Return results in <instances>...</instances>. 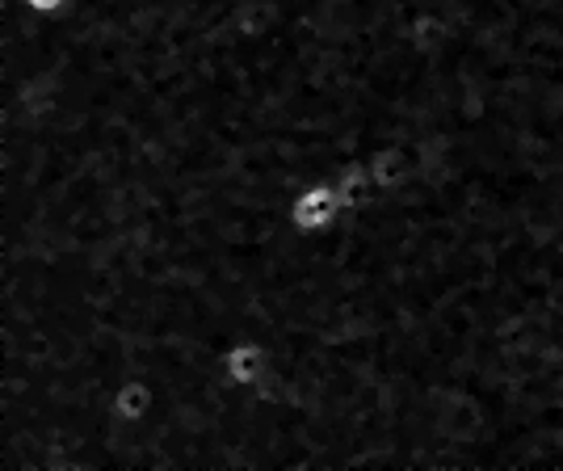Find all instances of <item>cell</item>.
Returning a JSON list of instances; mask_svg holds the SVG:
<instances>
[{"label":"cell","instance_id":"5b68a950","mask_svg":"<svg viewBox=\"0 0 563 471\" xmlns=\"http://www.w3.org/2000/svg\"><path fill=\"white\" fill-rule=\"evenodd\" d=\"M4 4H13V9H22L30 18H55V13H64L71 0H4Z\"/></svg>","mask_w":563,"mask_h":471},{"label":"cell","instance_id":"277c9868","mask_svg":"<svg viewBox=\"0 0 563 471\" xmlns=\"http://www.w3.org/2000/svg\"><path fill=\"white\" fill-rule=\"evenodd\" d=\"M332 177H336V189H341V198H345V215L366 211V207L375 202V182H371L366 161H353V165H345L341 173H332Z\"/></svg>","mask_w":563,"mask_h":471},{"label":"cell","instance_id":"6da1fadb","mask_svg":"<svg viewBox=\"0 0 563 471\" xmlns=\"http://www.w3.org/2000/svg\"><path fill=\"white\" fill-rule=\"evenodd\" d=\"M290 228L303 236H320L332 232L341 219H345V198L336 189V177H311L295 189L290 198Z\"/></svg>","mask_w":563,"mask_h":471},{"label":"cell","instance_id":"7a4b0ae2","mask_svg":"<svg viewBox=\"0 0 563 471\" xmlns=\"http://www.w3.org/2000/svg\"><path fill=\"white\" fill-rule=\"evenodd\" d=\"M219 366H223V383L232 392H253L269 375V346L257 341V337H240L223 350Z\"/></svg>","mask_w":563,"mask_h":471},{"label":"cell","instance_id":"3957f363","mask_svg":"<svg viewBox=\"0 0 563 471\" xmlns=\"http://www.w3.org/2000/svg\"><path fill=\"white\" fill-rule=\"evenodd\" d=\"M366 168H371V182H375V198H391V194H399V189L408 186V173H412L408 156L399 152L396 143L375 147V152L366 156Z\"/></svg>","mask_w":563,"mask_h":471}]
</instances>
